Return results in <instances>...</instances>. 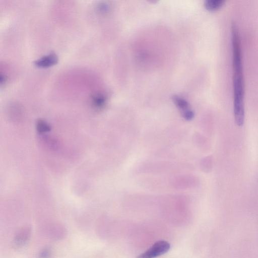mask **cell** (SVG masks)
Instances as JSON below:
<instances>
[{
  "instance_id": "3957f363",
  "label": "cell",
  "mask_w": 258,
  "mask_h": 258,
  "mask_svg": "<svg viewBox=\"0 0 258 258\" xmlns=\"http://www.w3.org/2000/svg\"><path fill=\"white\" fill-rule=\"evenodd\" d=\"M172 99L176 106L180 109L183 117L187 120H191L194 117V112L190 109L188 102L177 95H174Z\"/></svg>"
},
{
  "instance_id": "7a4b0ae2",
  "label": "cell",
  "mask_w": 258,
  "mask_h": 258,
  "mask_svg": "<svg viewBox=\"0 0 258 258\" xmlns=\"http://www.w3.org/2000/svg\"><path fill=\"white\" fill-rule=\"evenodd\" d=\"M170 248V245L167 241L159 240L136 258H155L166 253Z\"/></svg>"
},
{
  "instance_id": "9c48e42d",
  "label": "cell",
  "mask_w": 258,
  "mask_h": 258,
  "mask_svg": "<svg viewBox=\"0 0 258 258\" xmlns=\"http://www.w3.org/2000/svg\"><path fill=\"white\" fill-rule=\"evenodd\" d=\"M51 256V249L47 247L41 250L39 254V258H50Z\"/></svg>"
},
{
  "instance_id": "ba28073f",
  "label": "cell",
  "mask_w": 258,
  "mask_h": 258,
  "mask_svg": "<svg viewBox=\"0 0 258 258\" xmlns=\"http://www.w3.org/2000/svg\"><path fill=\"white\" fill-rule=\"evenodd\" d=\"M37 129L40 133L48 132L50 130L48 124L43 120H39L37 122Z\"/></svg>"
},
{
  "instance_id": "5b68a950",
  "label": "cell",
  "mask_w": 258,
  "mask_h": 258,
  "mask_svg": "<svg viewBox=\"0 0 258 258\" xmlns=\"http://www.w3.org/2000/svg\"><path fill=\"white\" fill-rule=\"evenodd\" d=\"M58 58L54 53H50L44 55L35 61V64L40 68H46L52 66L57 62Z\"/></svg>"
},
{
  "instance_id": "52a82bcc",
  "label": "cell",
  "mask_w": 258,
  "mask_h": 258,
  "mask_svg": "<svg viewBox=\"0 0 258 258\" xmlns=\"http://www.w3.org/2000/svg\"><path fill=\"white\" fill-rule=\"evenodd\" d=\"M106 101V97L101 94H96L92 98V104L97 108L101 109L104 107Z\"/></svg>"
},
{
  "instance_id": "6da1fadb",
  "label": "cell",
  "mask_w": 258,
  "mask_h": 258,
  "mask_svg": "<svg viewBox=\"0 0 258 258\" xmlns=\"http://www.w3.org/2000/svg\"><path fill=\"white\" fill-rule=\"evenodd\" d=\"M232 50L233 111L235 121L238 126L244 121V80L243 72L240 36L237 26L231 27Z\"/></svg>"
},
{
  "instance_id": "277c9868",
  "label": "cell",
  "mask_w": 258,
  "mask_h": 258,
  "mask_svg": "<svg viewBox=\"0 0 258 258\" xmlns=\"http://www.w3.org/2000/svg\"><path fill=\"white\" fill-rule=\"evenodd\" d=\"M31 233L30 228L28 226L21 228L16 234L14 238V245L19 248L24 246L29 240Z\"/></svg>"
},
{
  "instance_id": "8992f818",
  "label": "cell",
  "mask_w": 258,
  "mask_h": 258,
  "mask_svg": "<svg viewBox=\"0 0 258 258\" xmlns=\"http://www.w3.org/2000/svg\"><path fill=\"white\" fill-rule=\"evenodd\" d=\"M225 3V0H206L204 5L207 10L215 11L221 8Z\"/></svg>"
}]
</instances>
